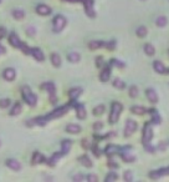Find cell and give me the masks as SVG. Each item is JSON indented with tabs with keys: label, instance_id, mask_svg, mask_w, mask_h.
<instances>
[{
	"label": "cell",
	"instance_id": "obj_1",
	"mask_svg": "<svg viewBox=\"0 0 169 182\" xmlns=\"http://www.w3.org/2000/svg\"><path fill=\"white\" fill-rule=\"evenodd\" d=\"M21 94H22V99L25 100V102L30 106H36L38 102V96L31 91V89L29 86H22L21 89Z\"/></svg>",
	"mask_w": 169,
	"mask_h": 182
},
{
	"label": "cell",
	"instance_id": "obj_2",
	"mask_svg": "<svg viewBox=\"0 0 169 182\" xmlns=\"http://www.w3.org/2000/svg\"><path fill=\"white\" fill-rule=\"evenodd\" d=\"M122 110H123V106H122V104H119V102H117V101H115V102H112V106H111V112H110V116H108V121H110V124H116L117 121H118V118H119V115H121V112H122Z\"/></svg>",
	"mask_w": 169,
	"mask_h": 182
},
{
	"label": "cell",
	"instance_id": "obj_3",
	"mask_svg": "<svg viewBox=\"0 0 169 182\" xmlns=\"http://www.w3.org/2000/svg\"><path fill=\"white\" fill-rule=\"evenodd\" d=\"M67 24V20L63 15H56L52 20V30L54 33H61Z\"/></svg>",
	"mask_w": 169,
	"mask_h": 182
},
{
	"label": "cell",
	"instance_id": "obj_4",
	"mask_svg": "<svg viewBox=\"0 0 169 182\" xmlns=\"http://www.w3.org/2000/svg\"><path fill=\"white\" fill-rule=\"evenodd\" d=\"M69 107H70V105H67V106H61V107L54 110L52 112H50V114H49L47 116H45V117H46L47 121H49V120H52V118H57V117H60V116H63V115L67 112V110H69Z\"/></svg>",
	"mask_w": 169,
	"mask_h": 182
},
{
	"label": "cell",
	"instance_id": "obj_5",
	"mask_svg": "<svg viewBox=\"0 0 169 182\" xmlns=\"http://www.w3.org/2000/svg\"><path fill=\"white\" fill-rule=\"evenodd\" d=\"M153 139V130H152V126L149 124H146L144 125V129H143V137H142V142L143 145L146 143H149Z\"/></svg>",
	"mask_w": 169,
	"mask_h": 182
},
{
	"label": "cell",
	"instance_id": "obj_6",
	"mask_svg": "<svg viewBox=\"0 0 169 182\" xmlns=\"http://www.w3.org/2000/svg\"><path fill=\"white\" fill-rule=\"evenodd\" d=\"M137 129V122L134 120H127V122H126V127H124V136L128 137L131 136L134 131H136Z\"/></svg>",
	"mask_w": 169,
	"mask_h": 182
},
{
	"label": "cell",
	"instance_id": "obj_7",
	"mask_svg": "<svg viewBox=\"0 0 169 182\" xmlns=\"http://www.w3.org/2000/svg\"><path fill=\"white\" fill-rule=\"evenodd\" d=\"M83 6H85V11L90 18H95L96 16V11L93 8V0H82Z\"/></svg>",
	"mask_w": 169,
	"mask_h": 182
},
{
	"label": "cell",
	"instance_id": "obj_8",
	"mask_svg": "<svg viewBox=\"0 0 169 182\" xmlns=\"http://www.w3.org/2000/svg\"><path fill=\"white\" fill-rule=\"evenodd\" d=\"M168 175H169V167H164V168H160V170L152 171L149 173V177L153 178V180H157V178H160L163 176H168Z\"/></svg>",
	"mask_w": 169,
	"mask_h": 182
},
{
	"label": "cell",
	"instance_id": "obj_9",
	"mask_svg": "<svg viewBox=\"0 0 169 182\" xmlns=\"http://www.w3.org/2000/svg\"><path fill=\"white\" fill-rule=\"evenodd\" d=\"M36 13L39 15H42V16H47L51 14V8L47 6L46 4H39L36 6Z\"/></svg>",
	"mask_w": 169,
	"mask_h": 182
},
{
	"label": "cell",
	"instance_id": "obj_10",
	"mask_svg": "<svg viewBox=\"0 0 169 182\" xmlns=\"http://www.w3.org/2000/svg\"><path fill=\"white\" fill-rule=\"evenodd\" d=\"M30 54L35 57V60H38V61H44L45 60V55H44V52L39 49V48H32V49H30Z\"/></svg>",
	"mask_w": 169,
	"mask_h": 182
},
{
	"label": "cell",
	"instance_id": "obj_11",
	"mask_svg": "<svg viewBox=\"0 0 169 182\" xmlns=\"http://www.w3.org/2000/svg\"><path fill=\"white\" fill-rule=\"evenodd\" d=\"M3 76H4V79H5L6 81H13V80H15V77H16V72H15V70H14L13 68H8V69L4 70Z\"/></svg>",
	"mask_w": 169,
	"mask_h": 182
},
{
	"label": "cell",
	"instance_id": "obj_12",
	"mask_svg": "<svg viewBox=\"0 0 169 182\" xmlns=\"http://www.w3.org/2000/svg\"><path fill=\"white\" fill-rule=\"evenodd\" d=\"M6 166L9 167V168H11V170H14V171H20L21 170V163L18 161V160H15V159H9V160H6Z\"/></svg>",
	"mask_w": 169,
	"mask_h": 182
},
{
	"label": "cell",
	"instance_id": "obj_13",
	"mask_svg": "<svg viewBox=\"0 0 169 182\" xmlns=\"http://www.w3.org/2000/svg\"><path fill=\"white\" fill-rule=\"evenodd\" d=\"M105 152L107 156H113L116 154H119V147L117 145H108L106 148H105Z\"/></svg>",
	"mask_w": 169,
	"mask_h": 182
},
{
	"label": "cell",
	"instance_id": "obj_14",
	"mask_svg": "<svg viewBox=\"0 0 169 182\" xmlns=\"http://www.w3.org/2000/svg\"><path fill=\"white\" fill-rule=\"evenodd\" d=\"M146 93H147V97H148L149 102H152V104H157L158 102V95H157L154 89H147Z\"/></svg>",
	"mask_w": 169,
	"mask_h": 182
},
{
	"label": "cell",
	"instance_id": "obj_15",
	"mask_svg": "<svg viewBox=\"0 0 169 182\" xmlns=\"http://www.w3.org/2000/svg\"><path fill=\"white\" fill-rule=\"evenodd\" d=\"M110 77H111V68L110 66H106L102 70V72L99 74V80L102 81V82H106V81L110 80Z\"/></svg>",
	"mask_w": 169,
	"mask_h": 182
},
{
	"label": "cell",
	"instance_id": "obj_16",
	"mask_svg": "<svg viewBox=\"0 0 169 182\" xmlns=\"http://www.w3.org/2000/svg\"><path fill=\"white\" fill-rule=\"evenodd\" d=\"M149 115L152 116V124H154V125H159L160 122H162V118H160V116H159V114H158V111L157 110H149Z\"/></svg>",
	"mask_w": 169,
	"mask_h": 182
},
{
	"label": "cell",
	"instance_id": "obj_17",
	"mask_svg": "<svg viewBox=\"0 0 169 182\" xmlns=\"http://www.w3.org/2000/svg\"><path fill=\"white\" fill-rule=\"evenodd\" d=\"M9 43L14 48H20V45H21V41H20V39L18 38V35L15 33H10V35H9Z\"/></svg>",
	"mask_w": 169,
	"mask_h": 182
},
{
	"label": "cell",
	"instance_id": "obj_18",
	"mask_svg": "<svg viewBox=\"0 0 169 182\" xmlns=\"http://www.w3.org/2000/svg\"><path fill=\"white\" fill-rule=\"evenodd\" d=\"M71 146H72V143H71L70 140H63L62 143H61V152H62L63 155L69 154L70 150H71Z\"/></svg>",
	"mask_w": 169,
	"mask_h": 182
},
{
	"label": "cell",
	"instance_id": "obj_19",
	"mask_svg": "<svg viewBox=\"0 0 169 182\" xmlns=\"http://www.w3.org/2000/svg\"><path fill=\"white\" fill-rule=\"evenodd\" d=\"M76 116H77V118H80V120H85L86 118V110H85V106L83 105H80V104H77L76 105Z\"/></svg>",
	"mask_w": 169,
	"mask_h": 182
},
{
	"label": "cell",
	"instance_id": "obj_20",
	"mask_svg": "<svg viewBox=\"0 0 169 182\" xmlns=\"http://www.w3.org/2000/svg\"><path fill=\"white\" fill-rule=\"evenodd\" d=\"M66 131L69 132V134L76 135V134H78V132H81V126H80V125H76V124H70V125L66 126Z\"/></svg>",
	"mask_w": 169,
	"mask_h": 182
},
{
	"label": "cell",
	"instance_id": "obj_21",
	"mask_svg": "<svg viewBox=\"0 0 169 182\" xmlns=\"http://www.w3.org/2000/svg\"><path fill=\"white\" fill-rule=\"evenodd\" d=\"M62 156H63V154H62V152H61V154H60V152H55V154H54V155H52L49 160H47V165H49V166H55V165H56V162H57V161L62 157Z\"/></svg>",
	"mask_w": 169,
	"mask_h": 182
},
{
	"label": "cell",
	"instance_id": "obj_22",
	"mask_svg": "<svg viewBox=\"0 0 169 182\" xmlns=\"http://www.w3.org/2000/svg\"><path fill=\"white\" fill-rule=\"evenodd\" d=\"M81 94H82V89H80V87H74L69 91V96L71 100H76Z\"/></svg>",
	"mask_w": 169,
	"mask_h": 182
},
{
	"label": "cell",
	"instance_id": "obj_23",
	"mask_svg": "<svg viewBox=\"0 0 169 182\" xmlns=\"http://www.w3.org/2000/svg\"><path fill=\"white\" fill-rule=\"evenodd\" d=\"M153 68H154V70H155L157 72H159V74H165V71H167L164 64H163L162 61H159V60H157V61L153 63Z\"/></svg>",
	"mask_w": 169,
	"mask_h": 182
},
{
	"label": "cell",
	"instance_id": "obj_24",
	"mask_svg": "<svg viewBox=\"0 0 169 182\" xmlns=\"http://www.w3.org/2000/svg\"><path fill=\"white\" fill-rule=\"evenodd\" d=\"M51 63L55 68H60L61 66V56L57 52H52L51 54Z\"/></svg>",
	"mask_w": 169,
	"mask_h": 182
},
{
	"label": "cell",
	"instance_id": "obj_25",
	"mask_svg": "<svg viewBox=\"0 0 169 182\" xmlns=\"http://www.w3.org/2000/svg\"><path fill=\"white\" fill-rule=\"evenodd\" d=\"M67 60L71 61V63H78L81 60V55L78 52H76V51H72V52H70L69 55H67Z\"/></svg>",
	"mask_w": 169,
	"mask_h": 182
},
{
	"label": "cell",
	"instance_id": "obj_26",
	"mask_svg": "<svg viewBox=\"0 0 169 182\" xmlns=\"http://www.w3.org/2000/svg\"><path fill=\"white\" fill-rule=\"evenodd\" d=\"M42 161H45V157H44L40 152L35 151V152H34V155H32V163H34V165H38V163H41Z\"/></svg>",
	"mask_w": 169,
	"mask_h": 182
},
{
	"label": "cell",
	"instance_id": "obj_27",
	"mask_svg": "<svg viewBox=\"0 0 169 182\" xmlns=\"http://www.w3.org/2000/svg\"><path fill=\"white\" fill-rule=\"evenodd\" d=\"M105 44H106V43H103V41L95 40V41H91V43L88 44V48H90L91 50H97V49L103 48V46H105Z\"/></svg>",
	"mask_w": 169,
	"mask_h": 182
},
{
	"label": "cell",
	"instance_id": "obj_28",
	"mask_svg": "<svg viewBox=\"0 0 169 182\" xmlns=\"http://www.w3.org/2000/svg\"><path fill=\"white\" fill-rule=\"evenodd\" d=\"M41 89L42 90H47L49 93H50V95H54L55 94V85L52 82H45V84H42L41 85Z\"/></svg>",
	"mask_w": 169,
	"mask_h": 182
},
{
	"label": "cell",
	"instance_id": "obj_29",
	"mask_svg": "<svg viewBox=\"0 0 169 182\" xmlns=\"http://www.w3.org/2000/svg\"><path fill=\"white\" fill-rule=\"evenodd\" d=\"M131 111L134 114V115H144L147 112V110L143 107V106H132Z\"/></svg>",
	"mask_w": 169,
	"mask_h": 182
},
{
	"label": "cell",
	"instance_id": "obj_30",
	"mask_svg": "<svg viewBox=\"0 0 169 182\" xmlns=\"http://www.w3.org/2000/svg\"><path fill=\"white\" fill-rule=\"evenodd\" d=\"M21 110H22V106H21V104L16 102V104L13 106V109L10 110V115H11V116H16V115H19V114L21 112Z\"/></svg>",
	"mask_w": 169,
	"mask_h": 182
},
{
	"label": "cell",
	"instance_id": "obj_31",
	"mask_svg": "<svg viewBox=\"0 0 169 182\" xmlns=\"http://www.w3.org/2000/svg\"><path fill=\"white\" fill-rule=\"evenodd\" d=\"M80 162L85 166V167H92V161L90 160V157L87 155H83L80 157Z\"/></svg>",
	"mask_w": 169,
	"mask_h": 182
},
{
	"label": "cell",
	"instance_id": "obj_32",
	"mask_svg": "<svg viewBox=\"0 0 169 182\" xmlns=\"http://www.w3.org/2000/svg\"><path fill=\"white\" fill-rule=\"evenodd\" d=\"M11 15H13L16 20H21V19H24L25 13H24L22 10H20V9H14V10H13V13H11Z\"/></svg>",
	"mask_w": 169,
	"mask_h": 182
},
{
	"label": "cell",
	"instance_id": "obj_33",
	"mask_svg": "<svg viewBox=\"0 0 169 182\" xmlns=\"http://www.w3.org/2000/svg\"><path fill=\"white\" fill-rule=\"evenodd\" d=\"M144 52H146L147 55H149V56H153V55L155 54V49H154V46H153L152 44H147V45L144 46Z\"/></svg>",
	"mask_w": 169,
	"mask_h": 182
},
{
	"label": "cell",
	"instance_id": "obj_34",
	"mask_svg": "<svg viewBox=\"0 0 169 182\" xmlns=\"http://www.w3.org/2000/svg\"><path fill=\"white\" fill-rule=\"evenodd\" d=\"M155 24H157V26H159V27L165 26V25H167V18H165V16H158V18L155 19Z\"/></svg>",
	"mask_w": 169,
	"mask_h": 182
},
{
	"label": "cell",
	"instance_id": "obj_35",
	"mask_svg": "<svg viewBox=\"0 0 169 182\" xmlns=\"http://www.w3.org/2000/svg\"><path fill=\"white\" fill-rule=\"evenodd\" d=\"M138 94H139V90H138L137 86L133 85V86L129 87V96H131V97H137Z\"/></svg>",
	"mask_w": 169,
	"mask_h": 182
},
{
	"label": "cell",
	"instance_id": "obj_36",
	"mask_svg": "<svg viewBox=\"0 0 169 182\" xmlns=\"http://www.w3.org/2000/svg\"><path fill=\"white\" fill-rule=\"evenodd\" d=\"M105 112V106L103 105H98L93 109V115L95 116H99V115H102Z\"/></svg>",
	"mask_w": 169,
	"mask_h": 182
},
{
	"label": "cell",
	"instance_id": "obj_37",
	"mask_svg": "<svg viewBox=\"0 0 169 182\" xmlns=\"http://www.w3.org/2000/svg\"><path fill=\"white\" fill-rule=\"evenodd\" d=\"M136 33L139 38H144L147 35V27L146 26H139L137 30H136Z\"/></svg>",
	"mask_w": 169,
	"mask_h": 182
},
{
	"label": "cell",
	"instance_id": "obj_38",
	"mask_svg": "<svg viewBox=\"0 0 169 182\" xmlns=\"http://www.w3.org/2000/svg\"><path fill=\"white\" fill-rule=\"evenodd\" d=\"M113 86H115L116 89H119V90H123V89L126 87L124 82H123L122 80H119V79H115V80H113Z\"/></svg>",
	"mask_w": 169,
	"mask_h": 182
},
{
	"label": "cell",
	"instance_id": "obj_39",
	"mask_svg": "<svg viewBox=\"0 0 169 182\" xmlns=\"http://www.w3.org/2000/svg\"><path fill=\"white\" fill-rule=\"evenodd\" d=\"M117 178H118V176H117L116 173H113V172H112V173H110V175H107V176H106L105 181H106V182H111V181H116Z\"/></svg>",
	"mask_w": 169,
	"mask_h": 182
},
{
	"label": "cell",
	"instance_id": "obj_40",
	"mask_svg": "<svg viewBox=\"0 0 169 182\" xmlns=\"http://www.w3.org/2000/svg\"><path fill=\"white\" fill-rule=\"evenodd\" d=\"M8 106H10V100H9V99L0 100V107H2V109H6Z\"/></svg>",
	"mask_w": 169,
	"mask_h": 182
},
{
	"label": "cell",
	"instance_id": "obj_41",
	"mask_svg": "<svg viewBox=\"0 0 169 182\" xmlns=\"http://www.w3.org/2000/svg\"><path fill=\"white\" fill-rule=\"evenodd\" d=\"M123 178H124V181H127V182H131V181L133 180V175H132V172H131V171H126V172H124V176H123Z\"/></svg>",
	"mask_w": 169,
	"mask_h": 182
},
{
	"label": "cell",
	"instance_id": "obj_42",
	"mask_svg": "<svg viewBox=\"0 0 169 182\" xmlns=\"http://www.w3.org/2000/svg\"><path fill=\"white\" fill-rule=\"evenodd\" d=\"M19 49H21V50H22V52H25V54H27V55L30 54V48H29L25 43H22V41H21V45H20V48H19Z\"/></svg>",
	"mask_w": 169,
	"mask_h": 182
},
{
	"label": "cell",
	"instance_id": "obj_43",
	"mask_svg": "<svg viewBox=\"0 0 169 182\" xmlns=\"http://www.w3.org/2000/svg\"><path fill=\"white\" fill-rule=\"evenodd\" d=\"M92 150H93V154H95V156H96V157H99V156H101V150L98 148V146H97V145H95V146L92 147Z\"/></svg>",
	"mask_w": 169,
	"mask_h": 182
},
{
	"label": "cell",
	"instance_id": "obj_44",
	"mask_svg": "<svg viewBox=\"0 0 169 182\" xmlns=\"http://www.w3.org/2000/svg\"><path fill=\"white\" fill-rule=\"evenodd\" d=\"M111 65L112 66H117V68H124V64H122L121 61H118V60H112Z\"/></svg>",
	"mask_w": 169,
	"mask_h": 182
},
{
	"label": "cell",
	"instance_id": "obj_45",
	"mask_svg": "<svg viewBox=\"0 0 169 182\" xmlns=\"http://www.w3.org/2000/svg\"><path fill=\"white\" fill-rule=\"evenodd\" d=\"M105 46H106L107 49H110V50H113V49L116 48V41H108V43L105 44Z\"/></svg>",
	"mask_w": 169,
	"mask_h": 182
},
{
	"label": "cell",
	"instance_id": "obj_46",
	"mask_svg": "<svg viewBox=\"0 0 169 182\" xmlns=\"http://www.w3.org/2000/svg\"><path fill=\"white\" fill-rule=\"evenodd\" d=\"M102 127H103V124L101 122V121H99V122H96V124L93 125V129H95V131H98V130H101Z\"/></svg>",
	"mask_w": 169,
	"mask_h": 182
},
{
	"label": "cell",
	"instance_id": "obj_47",
	"mask_svg": "<svg viewBox=\"0 0 169 182\" xmlns=\"http://www.w3.org/2000/svg\"><path fill=\"white\" fill-rule=\"evenodd\" d=\"M144 147H146V150H147V151H149V152H152V154L154 152V147L151 145V142H149V143H146V145H144Z\"/></svg>",
	"mask_w": 169,
	"mask_h": 182
},
{
	"label": "cell",
	"instance_id": "obj_48",
	"mask_svg": "<svg viewBox=\"0 0 169 182\" xmlns=\"http://www.w3.org/2000/svg\"><path fill=\"white\" fill-rule=\"evenodd\" d=\"M108 167H111V168H117V167H118V165L116 163V161L110 160V161H108Z\"/></svg>",
	"mask_w": 169,
	"mask_h": 182
},
{
	"label": "cell",
	"instance_id": "obj_49",
	"mask_svg": "<svg viewBox=\"0 0 169 182\" xmlns=\"http://www.w3.org/2000/svg\"><path fill=\"white\" fill-rule=\"evenodd\" d=\"M87 180L90 181V182H97V176H95V175H88L87 176Z\"/></svg>",
	"mask_w": 169,
	"mask_h": 182
},
{
	"label": "cell",
	"instance_id": "obj_50",
	"mask_svg": "<svg viewBox=\"0 0 169 182\" xmlns=\"http://www.w3.org/2000/svg\"><path fill=\"white\" fill-rule=\"evenodd\" d=\"M5 29L4 27H0V41H2L3 39H4V36H5Z\"/></svg>",
	"mask_w": 169,
	"mask_h": 182
},
{
	"label": "cell",
	"instance_id": "obj_51",
	"mask_svg": "<svg viewBox=\"0 0 169 182\" xmlns=\"http://www.w3.org/2000/svg\"><path fill=\"white\" fill-rule=\"evenodd\" d=\"M83 178H85V177H83L82 175H76V176L74 177V181H75V182H80V181H82Z\"/></svg>",
	"mask_w": 169,
	"mask_h": 182
},
{
	"label": "cell",
	"instance_id": "obj_52",
	"mask_svg": "<svg viewBox=\"0 0 169 182\" xmlns=\"http://www.w3.org/2000/svg\"><path fill=\"white\" fill-rule=\"evenodd\" d=\"M26 31H27L29 35H35V29H34L32 26H31V27H27Z\"/></svg>",
	"mask_w": 169,
	"mask_h": 182
},
{
	"label": "cell",
	"instance_id": "obj_53",
	"mask_svg": "<svg viewBox=\"0 0 169 182\" xmlns=\"http://www.w3.org/2000/svg\"><path fill=\"white\" fill-rule=\"evenodd\" d=\"M82 146H83L85 148H90V147H91V143H90L87 140H83V141H82Z\"/></svg>",
	"mask_w": 169,
	"mask_h": 182
},
{
	"label": "cell",
	"instance_id": "obj_54",
	"mask_svg": "<svg viewBox=\"0 0 169 182\" xmlns=\"http://www.w3.org/2000/svg\"><path fill=\"white\" fill-rule=\"evenodd\" d=\"M96 61H97V66H102V57H97L96 59Z\"/></svg>",
	"mask_w": 169,
	"mask_h": 182
},
{
	"label": "cell",
	"instance_id": "obj_55",
	"mask_svg": "<svg viewBox=\"0 0 169 182\" xmlns=\"http://www.w3.org/2000/svg\"><path fill=\"white\" fill-rule=\"evenodd\" d=\"M67 2H70V3H76V2H82V0H67Z\"/></svg>",
	"mask_w": 169,
	"mask_h": 182
},
{
	"label": "cell",
	"instance_id": "obj_56",
	"mask_svg": "<svg viewBox=\"0 0 169 182\" xmlns=\"http://www.w3.org/2000/svg\"><path fill=\"white\" fill-rule=\"evenodd\" d=\"M0 3H2V0H0Z\"/></svg>",
	"mask_w": 169,
	"mask_h": 182
},
{
	"label": "cell",
	"instance_id": "obj_57",
	"mask_svg": "<svg viewBox=\"0 0 169 182\" xmlns=\"http://www.w3.org/2000/svg\"><path fill=\"white\" fill-rule=\"evenodd\" d=\"M0 145H2V142H0Z\"/></svg>",
	"mask_w": 169,
	"mask_h": 182
}]
</instances>
